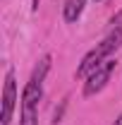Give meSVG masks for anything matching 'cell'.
<instances>
[{
	"label": "cell",
	"instance_id": "6",
	"mask_svg": "<svg viewBox=\"0 0 122 125\" xmlns=\"http://www.w3.org/2000/svg\"><path fill=\"white\" fill-rule=\"evenodd\" d=\"M19 125H38V113H36V108H26V106H22Z\"/></svg>",
	"mask_w": 122,
	"mask_h": 125
},
{
	"label": "cell",
	"instance_id": "3",
	"mask_svg": "<svg viewBox=\"0 0 122 125\" xmlns=\"http://www.w3.org/2000/svg\"><path fill=\"white\" fill-rule=\"evenodd\" d=\"M101 62H105V55L98 51V46L93 48V51H89L86 55H84V60L79 62V67H77V77L79 79H84V77H89L96 67H101Z\"/></svg>",
	"mask_w": 122,
	"mask_h": 125
},
{
	"label": "cell",
	"instance_id": "2",
	"mask_svg": "<svg viewBox=\"0 0 122 125\" xmlns=\"http://www.w3.org/2000/svg\"><path fill=\"white\" fill-rule=\"evenodd\" d=\"M15 101H17L15 72H12V70H7V75H5V89H2V115H0V123H2V125H10V120H12Z\"/></svg>",
	"mask_w": 122,
	"mask_h": 125
},
{
	"label": "cell",
	"instance_id": "1",
	"mask_svg": "<svg viewBox=\"0 0 122 125\" xmlns=\"http://www.w3.org/2000/svg\"><path fill=\"white\" fill-rule=\"evenodd\" d=\"M115 67H117V62H115V60H105V62H101V67H96L91 75L86 77V82H84V96H93V94L101 92V89L108 84L110 75L115 72Z\"/></svg>",
	"mask_w": 122,
	"mask_h": 125
},
{
	"label": "cell",
	"instance_id": "5",
	"mask_svg": "<svg viewBox=\"0 0 122 125\" xmlns=\"http://www.w3.org/2000/svg\"><path fill=\"white\" fill-rule=\"evenodd\" d=\"M84 5H86V0H67L65 2V10H62L65 22H77L79 15L84 12Z\"/></svg>",
	"mask_w": 122,
	"mask_h": 125
},
{
	"label": "cell",
	"instance_id": "4",
	"mask_svg": "<svg viewBox=\"0 0 122 125\" xmlns=\"http://www.w3.org/2000/svg\"><path fill=\"white\" fill-rule=\"evenodd\" d=\"M120 46H122V27H113V31H110L105 39L98 43V51H101V53L108 58L110 53H115Z\"/></svg>",
	"mask_w": 122,
	"mask_h": 125
},
{
	"label": "cell",
	"instance_id": "8",
	"mask_svg": "<svg viewBox=\"0 0 122 125\" xmlns=\"http://www.w3.org/2000/svg\"><path fill=\"white\" fill-rule=\"evenodd\" d=\"M115 125H122V113L117 115V120H115Z\"/></svg>",
	"mask_w": 122,
	"mask_h": 125
},
{
	"label": "cell",
	"instance_id": "7",
	"mask_svg": "<svg viewBox=\"0 0 122 125\" xmlns=\"http://www.w3.org/2000/svg\"><path fill=\"white\" fill-rule=\"evenodd\" d=\"M110 24H113V27H122V10L113 17V19H110Z\"/></svg>",
	"mask_w": 122,
	"mask_h": 125
}]
</instances>
